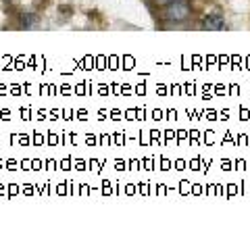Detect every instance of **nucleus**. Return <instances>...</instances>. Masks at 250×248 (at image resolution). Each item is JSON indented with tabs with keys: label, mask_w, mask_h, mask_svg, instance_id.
Masks as SVG:
<instances>
[{
	"label": "nucleus",
	"mask_w": 250,
	"mask_h": 248,
	"mask_svg": "<svg viewBox=\"0 0 250 248\" xmlns=\"http://www.w3.org/2000/svg\"><path fill=\"white\" fill-rule=\"evenodd\" d=\"M167 19H171V21H182V19H186L188 15H190V6H188L184 0H179V2H171L169 6H167Z\"/></svg>",
	"instance_id": "obj_1"
},
{
	"label": "nucleus",
	"mask_w": 250,
	"mask_h": 248,
	"mask_svg": "<svg viewBox=\"0 0 250 248\" xmlns=\"http://www.w3.org/2000/svg\"><path fill=\"white\" fill-rule=\"evenodd\" d=\"M205 25H207V29H223L225 21H223V17H219V15H208L205 19Z\"/></svg>",
	"instance_id": "obj_2"
},
{
	"label": "nucleus",
	"mask_w": 250,
	"mask_h": 248,
	"mask_svg": "<svg viewBox=\"0 0 250 248\" xmlns=\"http://www.w3.org/2000/svg\"><path fill=\"white\" fill-rule=\"evenodd\" d=\"M156 2H161V4H171V2H179V0H156Z\"/></svg>",
	"instance_id": "obj_3"
}]
</instances>
